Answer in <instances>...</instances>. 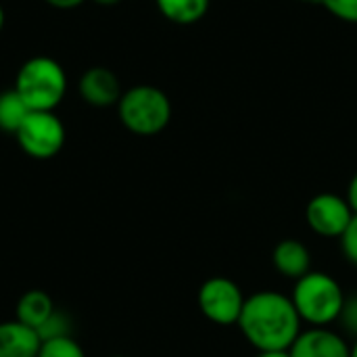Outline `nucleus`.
I'll list each match as a JSON object with an SVG mask.
<instances>
[{
    "mask_svg": "<svg viewBox=\"0 0 357 357\" xmlns=\"http://www.w3.org/2000/svg\"><path fill=\"white\" fill-rule=\"evenodd\" d=\"M159 13L178 25H192L201 21L207 10L211 0H155Z\"/></svg>",
    "mask_w": 357,
    "mask_h": 357,
    "instance_id": "ddd939ff",
    "label": "nucleus"
},
{
    "mask_svg": "<svg viewBox=\"0 0 357 357\" xmlns=\"http://www.w3.org/2000/svg\"><path fill=\"white\" fill-rule=\"evenodd\" d=\"M42 341L38 333L21 322L0 324V357H38Z\"/></svg>",
    "mask_w": 357,
    "mask_h": 357,
    "instance_id": "9b49d317",
    "label": "nucleus"
},
{
    "mask_svg": "<svg viewBox=\"0 0 357 357\" xmlns=\"http://www.w3.org/2000/svg\"><path fill=\"white\" fill-rule=\"evenodd\" d=\"M38 357H86V354L71 337H59L42 341Z\"/></svg>",
    "mask_w": 357,
    "mask_h": 357,
    "instance_id": "2eb2a0df",
    "label": "nucleus"
},
{
    "mask_svg": "<svg viewBox=\"0 0 357 357\" xmlns=\"http://www.w3.org/2000/svg\"><path fill=\"white\" fill-rule=\"evenodd\" d=\"M40 341H50L59 337H69V318L65 314L52 312V316L36 331Z\"/></svg>",
    "mask_w": 357,
    "mask_h": 357,
    "instance_id": "dca6fc26",
    "label": "nucleus"
},
{
    "mask_svg": "<svg viewBox=\"0 0 357 357\" xmlns=\"http://www.w3.org/2000/svg\"><path fill=\"white\" fill-rule=\"evenodd\" d=\"M46 2L52 4V6H56V8H73V6L82 4L84 0H46Z\"/></svg>",
    "mask_w": 357,
    "mask_h": 357,
    "instance_id": "412c9836",
    "label": "nucleus"
},
{
    "mask_svg": "<svg viewBox=\"0 0 357 357\" xmlns=\"http://www.w3.org/2000/svg\"><path fill=\"white\" fill-rule=\"evenodd\" d=\"M272 266L280 276L299 280L312 272V251L297 238H284L272 251Z\"/></svg>",
    "mask_w": 357,
    "mask_h": 357,
    "instance_id": "9d476101",
    "label": "nucleus"
},
{
    "mask_svg": "<svg viewBox=\"0 0 357 357\" xmlns=\"http://www.w3.org/2000/svg\"><path fill=\"white\" fill-rule=\"evenodd\" d=\"M29 113L31 109L25 105V100L19 96L15 88L0 94V130L8 134H17V130L23 126Z\"/></svg>",
    "mask_w": 357,
    "mask_h": 357,
    "instance_id": "4468645a",
    "label": "nucleus"
},
{
    "mask_svg": "<svg viewBox=\"0 0 357 357\" xmlns=\"http://www.w3.org/2000/svg\"><path fill=\"white\" fill-rule=\"evenodd\" d=\"M301 318L289 295L257 291L247 297L238 318L245 341L261 351H289L301 335Z\"/></svg>",
    "mask_w": 357,
    "mask_h": 357,
    "instance_id": "f257e3e1",
    "label": "nucleus"
},
{
    "mask_svg": "<svg viewBox=\"0 0 357 357\" xmlns=\"http://www.w3.org/2000/svg\"><path fill=\"white\" fill-rule=\"evenodd\" d=\"M117 111L121 123L136 136H155L163 132L172 119V102L167 94L146 84L123 92Z\"/></svg>",
    "mask_w": 357,
    "mask_h": 357,
    "instance_id": "20e7f679",
    "label": "nucleus"
},
{
    "mask_svg": "<svg viewBox=\"0 0 357 357\" xmlns=\"http://www.w3.org/2000/svg\"><path fill=\"white\" fill-rule=\"evenodd\" d=\"M347 295L337 278L326 272H310L295 280L291 301L301 318L310 326H331L339 320Z\"/></svg>",
    "mask_w": 357,
    "mask_h": 357,
    "instance_id": "f03ea898",
    "label": "nucleus"
},
{
    "mask_svg": "<svg viewBox=\"0 0 357 357\" xmlns=\"http://www.w3.org/2000/svg\"><path fill=\"white\" fill-rule=\"evenodd\" d=\"M337 322H341V328L347 335H351L354 339H357V295H351V297L345 299L343 312H341Z\"/></svg>",
    "mask_w": 357,
    "mask_h": 357,
    "instance_id": "a211bd4d",
    "label": "nucleus"
},
{
    "mask_svg": "<svg viewBox=\"0 0 357 357\" xmlns=\"http://www.w3.org/2000/svg\"><path fill=\"white\" fill-rule=\"evenodd\" d=\"M94 2L105 4V6H111V4H117V2H121V0H94Z\"/></svg>",
    "mask_w": 357,
    "mask_h": 357,
    "instance_id": "5701e85b",
    "label": "nucleus"
},
{
    "mask_svg": "<svg viewBox=\"0 0 357 357\" xmlns=\"http://www.w3.org/2000/svg\"><path fill=\"white\" fill-rule=\"evenodd\" d=\"M354 215L347 199L335 192H320L305 207L307 226L324 238H341Z\"/></svg>",
    "mask_w": 357,
    "mask_h": 357,
    "instance_id": "0eeeda50",
    "label": "nucleus"
},
{
    "mask_svg": "<svg viewBox=\"0 0 357 357\" xmlns=\"http://www.w3.org/2000/svg\"><path fill=\"white\" fill-rule=\"evenodd\" d=\"M320 4L339 21L357 23V0H320Z\"/></svg>",
    "mask_w": 357,
    "mask_h": 357,
    "instance_id": "f3484780",
    "label": "nucleus"
},
{
    "mask_svg": "<svg viewBox=\"0 0 357 357\" xmlns=\"http://www.w3.org/2000/svg\"><path fill=\"white\" fill-rule=\"evenodd\" d=\"M15 136L33 159H50L65 144V128L52 111H31Z\"/></svg>",
    "mask_w": 357,
    "mask_h": 357,
    "instance_id": "423d86ee",
    "label": "nucleus"
},
{
    "mask_svg": "<svg viewBox=\"0 0 357 357\" xmlns=\"http://www.w3.org/2000/svg\"><path fill=\"white\" fill-rule=\"evenodd\" d=\"M245 301L247 297L243 289L226 276H213L205 280L197 295L201 314L218 326L238 324Z\"/></svg>",
    "mask_w": 357,
    "mask_h": 357,
    "instance_id": "39448f33",
    "label": "nucleus"
},
{
    "mask_svg": "<svg viewBox=\"0 0 357 357\" xmlns=\"http://www.w3.org/2000/svg\"><path fill=\"white\" fill-rule=\"evenodd\" d=\"M299 2H320V0H299Z\"/></svg>",
    "mask_w": 357,
    "mask_h": 357,
    "instance_id": "a878e982",
    "label": "nucleus"
},
{
    "mask_svg": "<svg viewBox=\"0 0 357 357\" xmlns=\"http://www.w3.org/2000/svg\"><path fill=\"white\" fill-rule=\"evenodd\" d=\"M349 207L354 209V213L357 215V172L354 174V178L349 180V186H347V195H345Z\"/></svg>",
    "mask_w": 357,
    "mask_h": 357,
    "instance_id": "aec40b11",
    "label": "nucleus"
},
{
    "mask_svg": "<svg viewBox=\"0 0 357 357\" xmlns=\"http://www.w3.org/2000/svg\"><path fill=\"white\" fill-rule=\"evenodd\" d=\"M2 23H4V13H2V6H0V29H2Z\"/></svg>",
    "mask_w": 357,
    "mask_h": 357,
    "instance_id": "393cba45",
    "label": "nucleus"
},
{
    "mask_svg": "<svg viewBox=\"0 0 357 357\" xmlns=\"http://www.w3.org/2000/svg\"><path fill=\"white\" fill-rule=\"evenodd\" d=\"M15 90L31 111H52L65 96L67 75L54 59L33 56L21 65Z\"/></svg>",
    "mask_w": 357,
    "mask_h": 357,
    "instance_id": "7ed1b4c3",
    "label": "nucleus"
},
{
    "mask_svg": "<svg viewBox=\"0 0 357 357\" xmlns=\"http://www.w3.org/2000/svg\"><path fill=\"white\" fill-rule=\"evenodd\" d=\"M341 249H343L345 259L357 266V215H354L351 224L347 226V230L341 236Z\"/></svg>",
    "mask_w": 357,
    "mask_h": 357,
    "instance_id": "6ab92c4d",
    "label": "nucleus"
},
{
    "mask_svg": "<svg viewBox=\"0 0 357 357\" xmlns=\"http://www.w3.org/2000/svg\"><path fill=\"white\" fill-rule=\"evenodd\" d=\"M54 312L52 299L44 291H29L19 299L17 305V322L38 331Z\"/></svg>",
    "mask_w": 357,
    "mask_h": 357,
    "instance_id": "f8f14e48",
    "label": "nucleus"
},
{
    "mask_svg": "<svg viewBox=\"0 0 357 357\" xmlns=\"http://www.w3.org/2000/svg\"><path fill=\"white\" fill-rule=\"evenodd\" d=\"M111 357H123V356H111Z\"/></svg>",
    "mask_w": 357,
    "mask_h": 357,
    "instance_id": "bb28decb",
    "label": "nucleus"
},
{
    "mask_svg": "<svg viewBox=\"0 0 357 357\" xmlns=\"http://www.w3.org/2000/svg\"><path fill=\"white\" fill-rule=\"evenodd\" d=\"M79 94L92 107H111L121 98L119 79L111 69L92 67L79 79Z\"/></svg>",
    "mask_w": 357,
    "mask_h": 357,
    "instance_id": "1a4fd4ad",
    "label": "nucleus"
},
{
    "mask_svg": "<svg viewBox=\"0 0 357 357\" xmlns=\"http://www.w3.org/2000/svg\"><path fill=\"white\" fill-rule=\"evenodd\" d=\"M289 354L291 357H351V345L328 326H310L301 331Z\"/></svg>",
    "mask_w": 357,
    "mask_h": 357,
    "instance_id": "6e6552de",
    "label": "nucleus"
},
{
    "mask_svg": "<svg viewBox=\"0 0 357 357\" xmlns=\"http://www.w3.org/2000/svg\"><path fill=\"white\" fill-rule=\"evenodd\" d=\"M257 357H291L289 351H261L257 354Z\"/></svg>",
    "mask_w": 357,
    "mask_h": 357,
    "instance_id": "4be33fe9",
    "label": "nucleus"
},
{
    "mask_svg": "<svg viewBox=\"0 0 357 357\" xmlns=\"http://www.w3.org/2000/svg\"><path fill=\"white\" fill-rule=\"evenodd\" d=\"M356 343L351 345V357H357V339H354Z\"/></svg>",
    "mask_w": 357,
    "mask_h": 357,
    "instance_id": "b1692460",
    "label": "nucleus"
}]
</instances>
